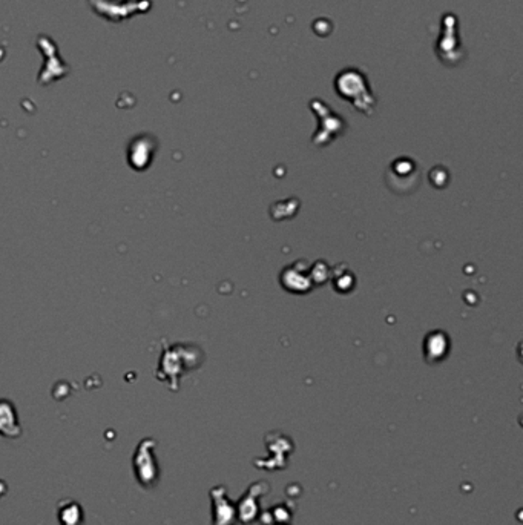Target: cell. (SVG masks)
Segmentation results:
<instances>
[{"mask_svg":"<svg viewBox=\"0 0 523 525\" xmlns=\"http://www.w3.org/2000/svg\"><path fill=\"white\" fill-rule=\"evenodd\" d=\"M80 509H78L77 504H71L69 507L63 509V511L60 513V520H62V524L65 525H78L77 522V517H80Z\"/></svg>","mask_w":523,"mask_h":525,"instance_id":"277c9868","label":"cell"},{"mask_svg":"<svg viewBox=\"0 0 523 525\" xmlns=\"http://www.w3.org/2000/svg\"><path fill=\"white\" fill-rule=\"evenodd\" d=\"M19 425L16 423V413L12 410L10 403L0 401V433H3L5 436H17L19 435Z\"/></svg>","mask_w":523,"mask_h":525,"instance_id":"3957f363","label":"cell"},{"mask_svg":"<svg viewBox=\"0 0 523 525\" xmlns=\"http://www.w3.org/2000/svg\"><path fill=\"white\" fill-rule=\"evenodd\" d=\"M152 451L146 449V441L140 444V447L137 450L135 455V473L138 475L142 484L152 485V482L157 481V467L154 459H152Z\"/></svg>","mask_w":523,"mask_h":525,"instance_id":"6da1fadb","label":"cell"},{"mask_svg":"<svg viewBox=\"0 0 523 525\" xmlns=\"http://www.w3.org/2000/svg\"><path fill=\"white\" fill-rule=\"evenodd\" d=\"M423 349H425V357L432 361H441L443 357L448 353V338L447 335H443L442 332H438V344H436L434 339V332L428 335V338L423 344Z\"/></svg>","mask_w":523,"mask_h":525,"instance_id":"7a4b0ae2","label":"cell"}]
</instances>
